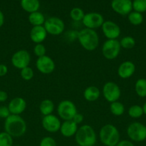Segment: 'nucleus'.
Masks as SVG:
<instances>
[{
    "label": "nucleus",
    "mask_w": 146,
    "mask_h": 146,
    "mask_svg": "<svg viewBox=\"0 0 146 146\" xmlns=\"http://www.w3.org/2000/svg\"><path fill=\"white\" fill-rule=\"evenodd\" d=\"M62 123L60 119L53 114L45 115L42 120V125L46 131L54 133L60 131Z\"/></svg>",
    "instance_id": "nucleus-13"
},
{
    "label": "nucleus",
    "mask_w": 146,
    "mask_h": 146,
    "mask_svg": "<svg viewBox=\"0 0 146 146\" xmlns=\"http://www.w3.org/2000/svg\"><path fill=\"white\" fill-rule=\"evenodd\" d=\"M77 39L83 48L92 51L98 47L100 38L95 30L84 28L77 34Z\"/></svg>",
    "instance_id": "nucleus-2"
},
{
    "label": "nucleus",
    "mask_w": 146,
    "mask_h": 146,
    "mask_svg": "<svg viewBox=\"0 0 146 146\" xmlns=\"http://www.w3.org/2000/svg\"><path fill=\"white\" fill-rule=\"evenodd\" d=\"M4 131L13 138L23 136L27 131V123L24 118L19 115H11L4 121Z\"/></svg>",
    "instance_id": "nucleus-1"
},
{
    "label": "nucleus",
    "mask_w": 146,
    "mask_h": 146,
    "mask_svg": "<svg viewBox=\"0 0 146 146\" xmlns=\"http://www.w3.org/2000/svg\"><path fill=\"white\" fill-rule=\"evenodd\" d=\"M83 120H84V115H83L82 113H80L78 112L75 114V115H74L72 118V121H74L76 124H77V125L82 123Z\"/></svg>",
    "instance_id": "nucleus-36"
},
{
    "label": "nucleus",
    "mask_w": 146,
    "mask_h": 146,
    "mask_svg": "<svg viewBox=\"0 0 146 146\" xmlns=\"http://www.w3.org/2000/svg\"><path fill=\"white\" fill-rule=\"evenodd\" d=\"M143 113L146 115V102L145 103L144 105L143 106Z\"/></svg>",
    "instance_id": "nucleus-41"
},
{
    "label": "nucleus",
    "mask_w": 146,
    "mask_h": 146,
    "mask_svg": "<svg viewBox=\"0 0 146 146\" xmlns=\"http://www.w3.org/2000/svg\"><path fill=\"white\" fill-rule=\"evenodd\" d=\"M74 137L77 144L80 146H94L97 142L95 131L90 125H83L78 128Z\"/></svg>",
    "instance_id": "nucleus-3"
},
{
    "label": "nucleus",
    "mask_w": 146,
    "mask_h": 146,
    "mask_svg": "<svg viewBox=\"0 0 146 146\" xmlns=\"http://www.w3.org/2000/svg\"><path fill=\"white\" fill-rule=\"evenodd\" d=\"M128 115L133 118H140L143 115V106L139 105H133L130 106L128 109Z\"/></svg>",
    "instance_id": "nucleus-29"
},
{
    "label": "nucleus",
    "mask_w": 146,
    "mask_h": 146,
    "mask_svg": "<svg viewBox=\"0 0 146 146\" xmlns=\"http://www.w3.org/2000/svg\"><path fill=\"white\" fill-rule=\"evenodd\" d=\"M21 7L23 9L28 13L37 11L40 7L39 0H21Z\"/></svg>",
    "instance_id": "nucleus-21"
},
{
    "label": "nucleus",
    "mask_w": 146,
    "mask_h": 146,
    "mask_svg": "<svg viewBox=\"0 0 146 146\" xmlns=\"http://www.w3.org/2000/svg\"><path fill=\"white\" fill-rule=\"evenodd\" d=\"M135 90L139 97H146V79L139 78L135 84Z\"/></svg>",
    "instance_id": "nucleus-24"
},
{
    "label": "nucleus",
    "mask_w": 146,
    "mask_h": 146,
    "mask_svg": "<svg viewBox=\"0 0 146 146\" xmlns=\"http://www.w3.org/2000/svg\"><path fill=\"white\" fill-rule=\"evenodd\" d=\"M120 41L117 39H107L103 43L102 54L107 60L115 59L120 53Z\"/></svg>",
    "instance_id": "nucleus-7"
},
{
    "label": "nucleus",
    "mask_w": 146,
    "mask_h": 146,
    "mask_svg": "<svg viewBox=\"0 0 146 146\" xmlns=\"http://www.w3.org/2000/svg\"><path fill=\"white\" fill-rule=\"evenodd\" d=\"M8 73V68L5 64H0V77H3Z\"/></svg>",
    "instance_id": "nucleus-37"
},
{
    "label": "nucleus",
    "mask_w": 146,
    "mask_h": 146,
    "mask_svg": "<svg viewBox=\"0 0 146 146\" xmlns=\"http://www.w3.org/2000/svg\"><path fill=\"white\" fill-rule=\"evenodd\" d=\"M84 12L81 8L74 7L70 12V18L74 21H82L84 17Z\"/></svg>",
    "instance_id": "nucleus-28"
},
{
    "label": "nucleus",
    "mask_w": 146,
    "mask_h": 146,
    "mask_svg": "<svg viewBox=\"0 0 146 146\" xmlns=\"http://www.w3.org/2000/svg\"><path fill=\"white\" fill-rule=\"evenodd\" d=\"M135 65L130 61H125L122 63L117 68V74L123 79L129 78L135 72Z\"/></svg>",
    "instance_id": "nucleus-17"
},
{
    "label": "nucleus",
    "mask_w": 146,
    "mask_h": 146,
    "mask_svg": "<svg viewBox=\"0 0 146 146\" xmlns=\"http://www.w3.org/2000/svg\"><path fill=\"white\" fill-rule=\"evenodd\" d=\"M103 34L107 39H117L120 35V27L113 21H104L102 26Z\"/></svg>",
    "instance_id": "nucleus-15"
},
{
    "label": "nucleus",
    "mask_w": 146,
    "mask_h": 146,
    "mask_svg": "<svg viewBox=\"0 0 146 146\" xmlns=\"http://www.w3.org/2000/svg\"><path fill=\"white\" fill-rule=\"evenodd\" d=\"M34 71L32 68L29 66L25 67L20 70V76L24 81H30L34 77Z\"/></svg>",
    "instance_id": "nucleus-32"
},
{
    "label": "nucleus",
    "mask_w": 146,
    "mask_h": 146,
    "mask_svg": "<svg viewBox=\"0 0 146 146\" xmlns=\"http://www.w3.org/2000/svg\"><path fill=\"white\" fill-rule=\"evenodd\" d=\"M8 108L11 114L20 115L27 108V102L21 97H16L9 103Z\"/></svg>",
    "instance_id": "nucleus-16"
},
{
    "label": "nucleus",
    "mask_w": 146,
    "mask_h": 146,
    "mask_svg": "<svg viewBox=\"0 0 146 146\" xmlns=\"http://www.w3.org/2000/svg\"><path fill=\"white\" fill-rule=\"evenodd\" d=\"M102 95L104 99L110 104L117 101L121 96V90L116 83L108 81L105 83L102 88Z\"/></svg>",
    "instance_id": "nucleus-9"
},
{
    "label": "nucleus",
    "mask_w": 146,
    "mask_h": 146,
    "mask_svg": "<svg viewBox=\"0 0 146 146\" xmlns=\"http://www.w3.org/2000/svg\"><path fill=\"white\" fill-rule=\"evenodd\" d=\"M4 15L2 11L0 10V28L4 25Z\"/></svg>",
    "instance_id": "nucleus-40"
},
{
    "label": "nucleus",
    "mask_w": 146,
    "mask_h": 146,
    "mask_svg": "<svg viewBox=\"0 0 146 146\" xmlns=\"http://www.w3.org/2000/svg\"><path fill=\"white\" fill-rule=\"evenodd\" d=\"M34 54L39 57L46 55V47L42 44H37L34 47Z\"/></svg>",
    "instance_id": "nucleus-33"
},
{
    "label": "nucleus",
    "mask_w": 146,
    "mask_h": 146,
    "mask_svg": "<svg viewBox=\"0 0 146 146\" xmlns=\"http://www.w3.org/2000/svg\"><path fill=\"white\" fill-rule=\"evenodd\" d=\"M78 130V125L76 124L72 120L65 121L62 123L60 131L62 135L65 138H71L75 135Z\"/></svg>",
    "instance_id": "nucleus-19"
},
{
    "label": "nucleus",
    "mask_w": 146,
    "mask_h": 146,
    "mask_svg": "<svg viewBox=\"0 0 146 146\" xmlns=\"http://www.w3.org/2000/svg\"><path fill=\"white\" fill-rule=\"evenodd\" d=\"M8 99V94L6 91L0 90V102H5Z\"/></svg>",
    "instance_id": "nucleus-39"
},
{
    "label": "nucleus",
    "mask_w": 146,
    "mask_h": 146,
    "mask_svg": "<svg viewBox=\"0 0 146 146\" xmlns=\"http://www.w3.org/2000/svg\"><path fill=\"white\" fill-rule=\"evenodd\" d=\"M99 138L105 146H116L120 141V133L117 127L113 124H106L100 130Z\"/></svg>",
    "instance_id": "nucleus-4"
},
{
    "label": "nucleus",
    "mask_w": 146,
    "mask_h": 146,
    "mask_svg": "<svg viewBox=\"0 0 146 146\" xmlns=\"http://www.w3.org/2000/svg\"><path fill=\"white\" fill-rule=\"evenodd\" d=\"M110 111L113 115L121 116L125 113V106L118 101H115L110 104Z\"/></svg>",
    "instance_id": "nucleus-25"
},
{
    "label": "nucleus",
    "mask_w": 146,
    "mask_h": 146,
    "mask_svg": "<svg viewBox=\"0 0 146 146\" xmlns=\"http://www.w3.org/2000/svg\"><path fill=\"white\" fill-rule=\"evenodd\" d=\"M40 113L42 114L44 116L45 115L52 114L53 111L54 110V104L52 100L50 99H44L41 101L39 106Z\"/></svg>",
    "instance_id": "nucleus-22"
},
{
    "label": "nucleus",
    "mask_w": 146,
    "mask_h": 146,
    "mask_svg": "<svg viewBox=\"0 0 146 146\" xmlns=\"http://www.w3.org/2000/svg\"><path fill=\"white\" fill-rule=\"evenodd\" d=\"M0 146H13V137L5 131L0 133Z\"/></svg>",
    "instance_id": "nucleus-30"
},
{
    "label": "nucleus",
    "mask_w": 146,
    "mask_h": 146,
    "mask_svg": "<svg viewBox=\"0 0 146 146\" xmlns=\"http://www.w3.org/2000/svg\"><path fill=\"white\" fill-rule=\"evenodd\" d=\"M135 40L133 37L130 36H127L121 38L120 41V44L121 48H125V49H131L135 46Z\"/></svg>",
    "instance_id": "nucleus-27"
},
{
    "label": "nucleus",
    "mask_w": 146,
    "mask_h": 146,
    "mask_svg": "<svg viewBox=\"0 0 146 146\" xmlns=\"http://www.w3.org/2000/svg\"><path fill=\"white\" fill-rule=\"evenodd\" d=\"M29 21L33 27H37V26H44L45 22V18L44 14L40 11H34V12L30 13L28 17Z\"/></svg>",
    "instance_id": "nucleus-23"
},
{
    "label": "nucleus",
    "mask_w": 146,
    "mask_h": 146,
    "mask_svg": "<svg viewBox=\"0 0 146 146\" xmlns=\"http://www.w3.org/2000/svg\"><path fill=\"white\" fill-rule=\"evenodd\" d=\"M104 20L103 16L97 12H90L84 14L82 22L85 28L95 30L102 26Z\"/></svg>",
    "instance_id": "nucleus-11"
},
{
    "label": "nucleus",
    "mask_w": 146,
    "mask_h": 146,
    "mask_svg": "<svg viewBox=\"0 0 146 146\" xmlns=\"http://www.w3.org/2000/svg\"><path fill=\"white\" fill-rule=\"evenodd\" d=\"M111 7L115 12L120 15H128L133 10V1L132 0H112Z\"/></svg>",
    "instance_id": "nucleus-14"
},
{
    "label": "nucleus",
    "mask_w": 146,
    "mask_h": 146,
    "mask_svg": "<svg viewBox=\"0 0 146 146\" xmlns=\"http://www.w3.org/2000/svg\"><path fill=\"white\" fill-rule=\"evenodd\" d=\"M10 115H11V113H10L8 106H0V118L6 119Z\"/></svg>",
    "instance_id": "nucleus-35"
},
{
    "label": "nucleus",
    "mask_w": 146,
    "mask_h": 146,
    "mask_svg": "<svg viewBox=\"0 0 146 146\" xmlns=\"http://www.w3.org/2000/svg\"><path fill=\"white\" fill-rule=\"evenodd\" d=\"M36 68L41 74L48 75L52 74L55 69V63L54 60L45 55L37 58L36 61Z\"/></svg>",
    "instance_id": "nucleus-12"
},
{
    "label": "nucleus",
    "mask_w": 146,
    "mask_h": 146,
    "mask_svg": "<svg viewBox=\"0 0 146 146\" xmlns=\"http://www.w3.org/2000/svg\"><path fill=\"white\" fill-rule=\"evenodd\" d=\"M40 146H57V142L52 137L46 136L41 140Z\"/></svg>",
    "instance_id": "nucleus-34"
},
{
    "label": "nucleus",
    "mask_w": 146,
    "mask_h": 146,
    "mask_svg": "<svg viewBox=\"0 0 146 146\" xmlns=\"http://www.w3.org/2000/svg\"><path fill=\"white\" fill-rule=\"evenodd\" d=\"M75 146H80V145H75Z\"/></svg>",
    "instance_id": "nucleus-42"
},
{
    "label": "nucleus",
    "mask_w": 146,
    "mask_h": 146,
    "mask_svg": "<svg viewBox=\"0 0 146 146\" xmlns=\"http://www.w3.org/2000/svg\"><path fill=\"white\" fill-rule=\"evenodd\" d=\"M16 146H20V145H16Z\"/></svg>",
    "instance_id": "nucleus-43"
},
{
    "label": "nucleus",
    "mask_w": 146,
    "mask_h": 146,
    "mask_svg": "<svg viewBox=\"0 0 146 146\" xmlns=\"http://www.w3.org/2000/svg\"><path fill=\"white\" fill-rule=\"evenodd\" d=\"M133 9L139 13L146 11V0H133Z\"/></svg>",
    "instance_id": "nucleus-31"
},
{
    "label": "nucleus",
    "mask_w": 146,
    "mask_h": 146,
    "mask_svg": "<svg viewBox=\"0 0 146 146\" xmlns=\"http://www.w3.org/2000/svg\"><path fill=\"white\" fill-rule=\"evenodd\" d=\"M47 32L44 26L33 27L29 33L30 39L34 44H42L45 41L47 36Z\"/></svg>",
    "instance_id": "nucleus-18"
},
{
    "label": "nucleus",
    "mask_w": 146,
    "mask_h": 146,
    "mask_svg": "<svg viewBox=\"0 0 146 146\" xmlns=\"http://www.w3.org/2000/svg\"><path fill=\"white\" fill-rule=\"evenodd\" d=\"M47 34L52 36H59L64 31L65 25L62 20L57 17H51L45 20L44 24Z\"/></svg>",
    "instance_id": "nucleus-8"
},
{
    "label": "nucleus",
    "mask_w": 146,
    "mask_h": 146,
    "mask_svg": "<svg viewBox=\"0 0 146 146\" xmlns=\"http://www.w3.org/2000/svg\"><path fill=\"white\" fill-rule=\"evenodd\" d=\"M128 138L134 142H143L146 139V126L140 122H133L127 128Z\"/></svg>",
    "instance_id": "nucleus-6"
},
{
    "label": "nucleus",
    "mask_w": 146,
    "mask_h": 146,
    "mask_svg": "<svg viewBox=\"0 0 146 146\" xmlns=\"http://www.w3.org/2000/svg\"><path fill=\"white\" fill-rule=\"evenodd\" d=\"M11 61L14 68L21 70L25 67L29 66L31 61V55L27 50H19L13 54Z\"/></svg>",
    "instance_id": "nucleus-10"
},
{
    "label": "nucleus",
    "mask_w": 146,
    "mask_h": 146,
    "mask_svg": "<svg viewBox=\"0 0 146 146\" xmlns=\"http://www.w3.org/2000/svg\"><path fill=\"white\" fill-rule=\"evenodd\" d=\"M77 113L75 104L70 100H63L57 106V113L63 121H71Z\"/></svg>",
    "instance_id": "nucleus-5"
},
{
    "label": "nucleus",
    "mask_w": 146,
    "mask_h": 146,
    "mask_svg": "<svg viewBox=\"0 0 146 146\" xmlns=\"http://www.w3.org/2000/svg\"><path fill=\"white\" fill-rule=\"evenodd\" d=\"M129 22L134 26H138L141 24L143 21V16L141 13L137 11H131L127 15Z\"/></svg>",
    "instance_id": "nucleus-26"
},
{
    "label": "nucleus",
    "mask_w": 146,
    "mask_h": 146,
    "mask_svg": "<svg viewBox=\"0 0 146 146\" xmlns=\"http://www.w3.org/2000/svg\"><path fill=\"white\" fill-rule=\"evenodd\" d=\"M83 96L86 101L89 102H94L100 98V91L97 87L94 86H90L84 89L83 92Z\"/></svg>",
    "instance_id": "nucleus-20"
},
{
    "label": "nucleus",
    "mask_w": 146,
    "mask_h": 146,
    "mask_svg": "<svg viewBox=\"0 0 146 146\" xmlns=\"http://www.w3.org/2000/svg\"><path fill=\"white\" fill-rule=\"evenodd\" d=\"M116 146H135V145L130 141L123 140V141H119Z\"/></svg>",
    "instance_id": "nucleus-38"
}]
</instances>
